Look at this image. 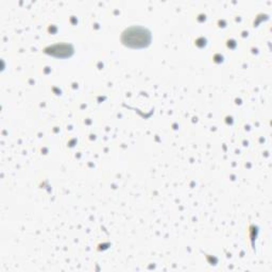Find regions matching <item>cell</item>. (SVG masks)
<instances>
[{"instance_id":"cell-2","label":"cell","mask_w":272,"mask_h":272,"mask_svg":"<svg viewBox=\"0 0 272 272\" xmlns=\"http://www.w3.org/2000/svg\"><path fill=\"white\" fill-rule=\"evenodd\" d=\"M70 47L67 45H57L51 48V54L57 57H67L72 51H69Z\"/></svg>"},{"instance_id":"cell-1","label":"cell","mask_w":272,"mask_h":272,"mask_svg":"<svg viewBox=\"0 0 272 272\" xmlns=\"http://www.w3.org/2000/svg\"><path fill=\"white\" fill-rule=\"evenodd\" d=\"M122 42L133 48L145 47L150 42V34L144 28L132 27L122 35Z\"/></svg>"}]
</instances>
